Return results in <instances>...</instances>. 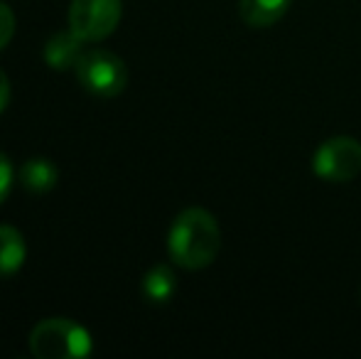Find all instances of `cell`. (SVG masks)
<instances>
[{
	"label": "cell",
	"instance_id": "cell-1",
	"mask_svg": "<svg viewBox=\"0 0 361 359\" xmlns=\"http://www.w3.org/2000/svg\"><path fill=\"white\" fill-rule=\"evenodd\" d=\"M221 251V229L202 207H190L175 217L167 234V254L187 271L207 269Z\"/></svg>",
	"mask_w": 361,
	"mask_h": 359
},
{
	"label": "cell",
	"instance_id": "cell-2",
	"mask_svg": "<svg viewBox=\"0 0 361 359\" xmlns=\"http://www.w3.org/2000/svg\"><path fill=\"white\" fill-rule=\"evenodd\" d=\"M91 350L94 342L86 327L69 317H47L30 332V352L39 359H79Z\"/></svg>",
	"mask_w": 361,
	"mask_h": 359
},
{
	"label": "cell",
	"instance_id": "cell-3",
	"mask_svg": "<svg viewBox=\"0 0 361 359\" xmlns=\"http://www.w3.org/2000/svg\"><path fill=\"white\" fill-rule=\"evenodd\" d=\"M74 72L81 87L99 99H114L128 84V67L118 54L109 49L84 52Z\"/></svg>",
	"mask_w": 361,
	"mask_h": 359
},
{
	"label": "cell",
	"instance_id": "cell-4",
	"mask_svg": "<svg viewBox=\"0 0 361 359\" xmlns=\"http://www.w3.org/2000/svg\"><path fill=\"white\" fill-rule=\"evenodd\" d=\"M123 15L121 0H72L69 30L84 42H101L116 32Z\"/></svg>",
	"mask_w": 361,
	"mask_h": 359
},
{
	"label": "cell",
	"instance_id": "cell-5",
	"mask_svg": "<svg viewBox=\"0 0 361 359\" xmlns=\"http://www.w3.org/2000/svg\"><path fill=\"white\" fill-rule=\"evenodd\" d=\"M312 170L317 178L342 185L352 182L361 173V143L349 135H334L324 140L312 158Z\"/></svg>",
	"mask_w": 361,
	"mask_h": 359
},
{
	"label": "cell",
	"instance_id": "cell-6",
	"mask_svg": "<svg viewBox=\"0 0 361 359\" xmlns=\"http://www.w3.org/2000/svg\"><path fill=\"white\" fill-rule=\"evenodd\" d=\"M84 39L76 37L72 30L67 32H57L47 39L44 44V62L57 72H67V69H76L81 54H84Z\"/></svg>",
	"mask_w": 361,
	"mask_h": 359
},
{
	"label": "cell",
	"instance_id": "cell-7",
	"mask_svg": "<svg viewBox=\"0 0 361 359\" xmlns=\"http://www.w3.org/2000/svg\"><path fill=\"white\" fill-rule=\"evenodd\" d=\"M293 0H238V15L248 28H271L286 18Z\"/></svg>",
	"mask_w": 361,
	"mask_h": 359
},
{
	"label": "cell",
	"instance_id": "cell-8",
	"mask_svg": "<svg viewBox=\"0 0 361 359\" xmlns=\"http://www.w3.org/2000/svg\"><path fill=\"white\" fill-rule=\"evenodd\" d=\"M27 259V246L15 226L0 224V276H13L23 269Z\"/></svg>",
	"mask_w": 361,
	"mask_h": 359
},
{
	"label": "cell",
	"instance_id": "cell-9",
	"mask_svg": "<svg viewBox=\"0 0 361 359\" xmlns=\"http://www.w3.org/2000/svg\"><path fill=\"white\" fill-rule=\"evenodd\" d=\"M20 185L27 192H35V195H42V192H49L54 185H57V168H54L52 160L47 158H30L23 163L20 168Z\"/></svg>",
	"mask_w": 361,
	"mask_h": 359
},
{
	"label": "cell",
	"instance_id": "cell-10",
	"mask_svg": "<svg viewBox=\"0 0 361 359\" xmlns=\"http://www.w3.org/2000/svg\"><path fill=\"white\" fill-rule=\"evenodd\" d=\"M175 291H177V276L167 264H157L145 273L143 296L147 303L162 305V303H167L172 296H175Z\"/></svg>",
	"mask_w": 361,
	"mask_h": 359
},
{
	"label": "cell",
	"instance_id": "cell-11",
	"mask_svg": "<svg viewBox=\"0 0 361 359\" xmlns=\"http://www.w3.org/2000/svg\"><path fill=\"white\" fill-rule=\"evenodd\" d=\"M15 35V13L5 3H0V49L10 44Z\"/></svg>",
	"mask_w": 361,
	"mask_h": 359
},
{
	"label": "cell",
	"instance_id": "cell-12",
	"mask_svg": "<svg viewBox=\"0 0 361 359\" xmlns=\"http://www.w3.org/2000/svg\"><path fill=\"white\" fill-rule=\"evenodd\" d=\"M10 185H13V165H10V160L0 153V205H3L5 197H8Z\"/></svg>",
	"mask_w": 361,
	"mask_h": 359
},
{
	"label": "cell",
	"instance_id": "cell-13",
	"mask_svg": "<svg viewBox=\"0 0 361 359\" xmlns=\"http://www.w3.org/2000/svg\"><path fill=\"white\" fill-rule=\"evenodd\" d=\"M10 104V82H8V74L0 69V114L8 109Z\"/></svg>",
	"mask_w": 361,
	"mask_h": 359
}]
</instances>
